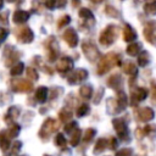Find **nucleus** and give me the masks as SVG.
Here are the masks:
<instances>
[{
  "instance_id": "nucleus-1",
  "label": "nucleus",
  "mask_w": 156,
  "mask_h": 156,
  "mask_svg": "<svg viewBox=\"0 0 156 156\" xmlns=\"http://www.w3.org/2000/svg\"><path fill=\"white\" fill-rule=\"evenodd\" d=\"M121 65V55L117 52H108L105 56H102L98 63L96 73L99 76H102L107 73L112 67L119 66Z\"/></svg>"
},
{
  "instance_id": "nucleus-2",
  "label": "nucleus",
  "mask_w": 156,
  "mask_h": 156,
  "mask_svg": "<svg viewBox=\"0 0 156 156\" xmlns=\"http://www.w3.org/2000/svg\"><path fill=\"white\" fill-rule=\"evenodd\" d=\"M117 26L115 24H108L107 27H105V29L100 33L99 35V43L102 46H110L115 43L117 35H118V30H117Z\"/></svg>"
},
{
  "instance_id": "nucleus-3",
  "label": "nucleus",
  "mask_w": 156,
  "mask_h": 156,
  "mask_svg": "<svg viewBox=\"0 0 156 156\" xmlns=\"http://www.w3.org/2000/svg\"><path fill=\"white\" fill-rule=\"evenodd\" d=\"M58 129V122L54 118H46L39 129V136L43 140H48L49 136Z\"/></svg>"
},
{
  "instance_id": "nucleus-4",
  "label": "nucleus",
  "mask_w": 156,
  "mask_h": 156,
  "mask_svg": "<svg viewBox=\"0 0 156 156\" xmlns=\"http://www.w3.org/2000/svg\"><path fill=\"white\" fill-rule=\"evenodd\" d=\"M112 126L118 135V138L122 140V141H126L128 143L130 140V136H129V130H128V127H127V123L124 122L123 118H113L112 119Z\"/></svg>"
},
{
  "instance_id": "nucleus-5",
  "label": "nucleus",
  "mask_w": 156,
  "mask_h": 156,
  "mask_svg": "<svg viewBox=\"0 0 156 156\" xmlns=\"http://www.w3.org/2000/svg\"><path fill=\"white\" fill-rule=\"evenodd\" d=\"M82 51H83L84 56L87 57V60H89L90 62H95L100 57V52H99L96 45L93 41H90V40L83 41V44H82Z\"/></svg>"
},
{
  "instance_id": "nucleus-6",
  "label": "nucleus",
  "mask_w": 156,
  "mask_h": 156,
  "mask_svg": "<svg viewBox=\"0 0 156 156\" xmlns=\"http://www.w3.org/2000/svg\"><path fill=\"white\" fill-rule=\"evenodd\" d=\"M13 33H15L17 40L20 43H23V44H29L34 39V33L32 32V29L29 27H18V28H15Z\"/></svg>"
},
{
  "instance_id": "nucleus-7",
  "label": "nucleus",
  "mask_w": 156,
  "mask_h": 156,
  "mask_svg": "<svg viewBox=\"0 0 156 156\" xmlns=\"http://www.w3.org/2000/svg\"><path fill=\"white\" fill-rule=\"evenodd\" d=\"M45 48H46V55H48V60L50 62L55 61L57 57H58V44L55 39V37H49L45 41Z\"/></svg>"
},
{
  "instance_id": "nucleus-8",
  "label": "nucleus",
  "mask_w": 156,
  "mask_h": 156,
  "mask_svg": "<svg viewBox=\"0 0 156 156\" xmlns=\"http://www.w3.org/2000/svg\"><path fill=\"white\" fill-rule=\"evenodd\" d=\"M11 88L16 93H29L33 89V83L28 79L15 78L11 80Z\"/></svg>"
},
{
  "instance_id": "nucleus-9",
  "label": "nucleus",
  "mask_w": 156,
  "mask_h": 156,
  "mask_svg": "<svg viewBox=\"0 0 156 156\" xmlns=\"http://www.w3.org/2000/svg\"><path fill=\"white\" fill-rule=\"evenodd\" d=\"M2 55H4V62H5V65H6L7 67H11V66L20 58L21 52L17 51L13 46H11V45H6L5 49H4Z\"/></svg>"
},
{
  "instance_id": "nucleus-10",
  "label": "nucleus",
  "mask_w": 156,
  "mask_h": 156,
  "mask_svg": "<svg viewBox=\"0 0 156 156\" xmlns=\"http://www.w3.org/2000/svg\"><path fill=\"white\" fill-rule=\"evenodd\" d=\"M88 71L84 69V68H77V69H73L68 73L67 76V82L72 85L74 84H79L82 82H84L87 78H88Z\"/></svg>"
},
{
  "instance_id": "nucleus-11",
  "label": "nucleus",
  "mask_w": 156,
  "mask_h": 156,
  "mask_svg": "<svg viewBox=\"0 0 156 156\" xmlns=\"http://www.w3.org/2000/svg\"><path fill=\"white\" fill-rule=\"evenodd\" d=\"M78 15H79V17H80V20H82V23H80L82 27L88 28V29H90V28L94 27V24H95V17H94L93 12H91L89 9L82 7V9L79 10Z\"/></svg>"
},
{
  "instance_id": "nucleus-12",
  "label": "nucleus",
  "mask_w": 156,
  "mask_h": 156,
  "mask_svg": "<svg viewBox=\"0 0 156 156\" xmlns=\"http://www.w3.org/2000/svg\"><path fill=\"white\" fill-rule=\"evenodd\" d=\"M143 34L147 43L151 45H156V23L155 22H147L144 27Z\"/></svg>"
},
{
  "instance_id": "nucleus-13",
  "label": "nucleus",
  "mask_w": 156,
  "mask_h": 156,
  "mask_svg": "<svg viewBox=\"0 0 156 156\" xmlns=\"http://www.w3.org/2000/svg\"><path fill=\"white\" fill-rule=\"evenodd\" d=\"M147 96V89L146 88H143V87H136L135 89L132 90V94H130V102L133 106H135L136 104H139L140 101L145 100Z\"/></svg>"
},
{
  "instance_id": "nucleus-14",
  "label": "nucleus",
  "mask_w": 156,
  "mask_h": 156,
  "mask_svg": "<svg viewBox=\"0 0 156 156\" xmlns=\"http://www.w3.org/2000/svg\"><path fill=\"white\" fill-rule=\"evenodd\" d=\"M72 68H73V60L67 56L61 57L56 63V71L60 72L61 74H65V73L72 71Z\"/></svg>"
},
{
  "instance_id": "nucleus-15",
  "label": "nucleus",
  "mask_w": 156,
  "mask_h": 156,
  "mask_svg": "<svg viewBox=\"0 0 156 156\" xmlns=\"http://www.w3.org/2000/svg\"><path fill=\"white\" fill-rule=\"evenodd\" d=\"M135 116H136V118H138L140 122H149V121L154 119L155 112H154V110H152L151 107L145 106V107L138 108L136 112H135Z\"/></svg>"
},
{
  "instance_id": "nucleus-16",
  "label": "nucleus",
  "mask_w": 156,
  "mask_h": 156,
  "mask_svg": "<svg viewBox=\"0 0 156 156\" xmlns=\"http://www.w3.org/2000/svg\"><path fill=\"white\" fill-rule=\"evenodd\" d=\"M63 40L68 44L71 48H76L78 45V34L73 28H67L62 34Z\"/></svg>"
},
{
  "instance_id": "nucleus-17",
  "label": "nucleus",
  "mask_w": 156,
  "mask_h": 156,
  "mask_svg": "<svg viewBox=\"0 0 156 156\" xmlns=\"http://www.w3.org/2000/svg\"><path fill=\"white\" fill-rule=\"evenodd\" d=\"M107 85H108L111 89H113V90H117V91L122 90L123 79H122L121 74H118V73L112 74V76H111L108 79H107Z\"/></svg>"
},
{
  "instance_id": "nucleus-18",
  "label": "nucleus",
  "mask_w": 156,
  "mask_h": 156,
  "mask_svg": "<svg viewBox=\"0 0 156 156\" xmlns=\"http://www.w3.org/2000/svg\"><path fill=\"white\" fill-rule=\"evenodd\" d=\"M136 38H138V34H136V32L134 30V28H133L130 24L126 23V24L123 26V40L130 43V41H134Z\"/></svg>"
},
{
  "instance_id": "nucleus-19",
  "label": "nucleus",
  "mask_w": 156,
  "mask_h": 156,
  "mask_svg": "<svg viewBox=\"0 0 156 156\" xmlns=\"http://www.w3.org/2000/svg\"><path fill=\"white\" fill-rule=\"evenodd\" d=\"M29 16L30 13L28 11H24V10H16L13 12V16H12V21L13 23H17V24H22L24 22H27L29 20Z\"/></svg>"
},
{
  "instance_id": "nucleus-20",
  "label": "nucleus",
  "mask_w": 156,
  "mask_h": 156,
  "mask_svg": "<svg viewBox=\"0 0 156 156\" xmlns=\"http://www.w3.org/2000/svg\"><path fill=\"white\" fill-rule=\"evenodd\" d=\"M106 110L110 115H116V113H119L122 112V108L119 107V105L117 104L116 99L115 98H110L107 100V104H106Z\"/></svg>"
},
{
  "instance_id": "nucleus-21",
  "label": "nucleus",
  "mask_w": 156,
  "mask_h": 156,
  "mask_svg": "<svg viewBox=\"0 0 156 156\" xmlns=\"http://www.w3.org/2000/svg\"><path fill=\"white\" fill-rule=\"evenodd\" d=\"M18 115H20V108H18L17 106H11V107L7 110L6 115L4 116V119H5L6 123L10 124L11 122H13V121L18 117Z\"/></svg>"
},
{
  "instance_id": "nucleus-22",
  "label": "nucleus",
  "mask_w": 156,
  "mask_h": 156,
  "mask_svg": "<svg viewBox=\"0 0 156 156\" xmlns=\"http://www.w3.org/2000/svg\"><path fill=\"white\" fill-rule=\"evenodd\" d=\"M122 69L126 74L130 76L132 78H135L136 74H138V68H136V65L133 63V62H127L122 66Z\"/></svg>"
},
{
  "instance_id": "nucleus-23",
  "label": "nucleus",
  "mask_w": 156,
  "mask_h": 156,
  "mask_svg": "<svg viewBox=\"0 0 156 156\" xmlns=\"http://www.w3.org/2000/svg\"><path fill=\"white\" fill-rule=\"evenodd\" d=\"M48 94H49V90L46 87H39L35 90V100L40 104H44L48 99Z\"/></svg>"
},
{
  "instance_id": "nucleus-24",
  "label": "nucleus",
  "mask_w": 156,
  "mask_h": 156,
  "mask_svg": "<svg viewBox=\"0 0 156 156\" xmlns=\"http://www.w3.org/2000/svg\"><path fill=\"white\" fill-rule=\"evenodd\" d=\"M143 9L145 13L150 16H155L156 15V0H145Z\"/></svg>"
},
{
  "instance_id": "nucleus-25",
  "label": "nucleus",
  "mask_w": 156,
  "mask_h": 156,
  "mask_svg": "<svg viewBox=\"0 0 156 156\" xmlns=\"http://www.w3.org/2000/svg\"><path fill=\"white\" fill-rule=\"evenodd\" d=\"M116 99V101H117V104L119 105V107L122 108V111L127 107V105H128V98H127V94L123 91V90H119V91H117V96L115 98Z\"/></svg>"
},
{
  "instance_id": "nucleus-26",
  "label": "nucleus",
  "mask_w": 156,
  "mask_h": 156,
  "mask_svg": "<svg viewBox=\"0 0 156 156\" xmlns=\"http://www.w3.org/2000/svg\"><path fill=\"white\" fill-rule=\"evenodd\" d=\"M10 146V138L7 135V132L6 130H1L0 132V149L1 151H7Z\"/></svg>"
},
{
  "instance_id": "nucleus-27",
  "label": "nucleus",
  "mask_w": 156,
  "mask_h": 156,
  "mask_svg": "<svg viewBox=\"0 0 156 156\" xmlns=\"http://www.w3.org/2000/svg\"><path fill=\"white\" fill-rule=\"evenodd\" d=\"M140 51H141V44L140 43H130L126 49V52L129 56H136V55H139Z\"/></svg>"
},
{
  "instance_id": "nucleus-28",
  "label": "nucleus",
  "mask_w": 156,
  "mask_h": 156,
  "mask_svg": "<svg viewBox=\"0 0 156 156\" xmlns=\"http://www.w3.org/2000/svg\"><path fill=\"white\" fill-rule=\"evenodd\" d=\"M149 62H150V54L145 50H141L138 55V65L140 67H145L149 65Z\"/></svg>"
},
{
  "instance_id": "nucleus-29",
  "label": "nucleus",
  "mask_w": 156,
  "mask_h": 156,
  "mask_svg": "<svg viewBox=\"0 0 156 156\" xmlns=\"http://www.w3.org/2000/svg\"><path fill=\"white\" fill-rule=\"evenodd\" d=\"M79 95L83 99H90L93 95V87L90 84H84L79 88Z\"/></svg>"
},
{
  "instance_id": "nucleus-30",
  "label": "nucleus",
  "mask_w": 156,
  "mask_h": 156,
  "mask_svg": "<svg viewBox=\"0 0 156 156\" xmlns=\"http://www.w3.org/2000/svg\"><path fill=\"white\" fill-rule=\"evenodd\" d=\"M107 145H108V141H107L106 139H104V138L98 139V141L95 143V146H94V154L98 155V154L102 152V151L106 149Z\"/></svg>"
},
{
  "instance_id": "nucleus-31",
  "label": "nucleus",
  "mask_w": 156,
  "mask_h": 156,
  "mask_svg": "<svg viewBox=\"0 0 156 156\" xmlns=\"http://www.w3.org/2000/svg\"><path fill=\"white\" fill-rule=\"evenodd\" d=\"M80 136H82V132L79 128H77L74 132L71 133V139H69V144L72 146H77L79 144V140H80Z\"/></svg>"
},
{
  "instance_id": "nucleus-32",
  "label": "nucleus",
  "mask_w": 156,
  "mask_h": 156,
  "mask_svg": "<svg viewBox=\"0 0 156 156\" xmlns=\"http://www.w3.org/2000/svg\"><path fill=\"white\" fill-rule=\"evenodd\" d=\"M72 118V112L68 110V108H62L60 112H58V119L61 122H68L69 119Z\"/></svg>"
},
{
  "instance_id": "nucleus-33",
  "label": "nucleus",
  "mask_w": 156,
  "mask_h": 156,
  "mask_svg": "<svg viewBox=\"0 0 156 156\" xmlns=\"http://www.w3.org/2000/svg\"><path fill=\"white\" fill-rule=\"evenodd\" d=\"M20 130H21V127H20V124H17V123H13V124H11L10 129H9V130H6V132H7V135H9V138L11 139V138H16V136L20 134Z\"/></svg>"
},
{
  "instance_id": "nucleus-34",
  "label": "nucleus",
  "mask_w": 156,
  "mask_h": 156,
  "mask_svg": "<svg viewBox=\"0 0 156 156\" xmlns=\"http://www.w3.org/2000/svg\"><path fill=\"white\" fill-rule=\"evenodd\" d=\"M24 71V63H22V62H17L16 65H13L12 66V68H11V76H20L22 72Z\"/></svg>"
},
{
  "instance_id": "nucleus-35",
  "label": "nucleus",
  "mask_w": 156,
  "mask_h": 156,
  "mask_svg": "<svg viewBox=\"0 0 156 156\" xmlns=\"http://www.w3.org/2000/svg\"><path fill=\"white\" fill-rule=\"evenodd\" d=\"M96 134V130L94 128H88L85 132H84V135H83V141L84 143H90L93 140V138L95 136Z\"/></svg>"
},
{
  "instance_id": "nucleus-36",
  "label": "nucleus",
  "mask_w": 156,
  "mask_h": 156,
  "mask_svg": "<svg viewBox=\"0 0 156 156\" xmlns=\"http://www.w3.org/2000/svg\"><path fill=\"white\" fill-rule=\"evenodd\" d=\"M105 13L108 16V17H113V18H117L119 17V12L116 7H113L112 5H107L105 7Z\"/></svg>"
},
{
  "instance_id": "nucleus-37",
  "label": "nucleus",
  "mask_w": 156,
  "mask_h": 156,
  "mask_svg": "<svg viewBox=\"0 0 156 156\" xmlns=\"http://www.w3.org/2000/svg\"><path fill=\"white\" fill-rule=\"evenodd\" d=\"M89 111H90L89 106H88L87 104H82V105L77 108L76 115H77V117H84L85 115H88V113H89Z\"/></svg>"
},
{
  "instance_id": "nucleus-38",
  "label": "nucleus",
  "mask_w": 156,
  "mask_h": 156,
  "mask_svg": "<svg viewBox=\"0 0 156 156\" xmlns=\"http://www.w3.org/2000/svg\"><path fill=\"white\" fill-rule=\"evenodd\" d=\"M66 144H67V140L63 136V134H61V133L56 134V136H55V145L60 146V147H63V146H66Z\"/></svg>"
},
{
  "instance_id": "nucleus-39",
  "label": "nucleus",
  "mask_w": 156,
  "mask_h": 156,
  "mask_svg": "<svg viewBox=\"0 0 156 156\" xmlns=\"http://www.w3.org/2000/svg\"><path fill=\"white\" fill-rule=\"evenodd\" d=\"M141 134L143 135H152V134H155L156 133V126H154V124H147V126H145L143 129H141Z\"/></svg>"
},
{
  "instance_id": "nucleus-40",
  "label": "nucleus",
  "mask_w": 156,
  "mask_h": 156,
  "mask_svg": "<svg viewBox=\"0 0 156 156\" xmlns=\"http://www.w3.org/2000/svg\"><path fill=\"white\" fill-rule=\"evenodd\" d=\"M69 22H71V16H68V15H63L62 17H60V20H58V22H57V28L60 29V28L67 26Z\"/></svg>"
},
{
  "instance_id": "nucleus-41",
  "label": "nucleus",
  "mask_w": 156,
  "mask_h": 156,
  "mask_svg": "<svg viewBox=\"0 0 156 156\" xmlns=\"http://www.w3.org/2000/svg\"><path fill=\"white\" fill-rule=\"evenodd\" d=\"M27 77H28L29 79H32V80H37V79L39 78L38 72H37L35 68H33V67H28V68H27Z\"/></svg>"
},
{
  "instance_id": "nucleus-42",
  "label": "nucleus",
  "mask_w": 156,
  "mask_h": 156,
  "mask_svg": "<svg viewBox=\"0 0 156 156\" xmlns=\"http://www.w3.org/2000/svg\"><path fill=\"white\" fill-rule=\"evenodd\" d=\"M77 128H78V124H77V122H74V121H71V122H68V123L65 126V132L71 134V133H72V132H74Z\"/></svg>"
},
{
  "instance_id": "nucleus-43",
  "label": "nucleus",
  "mask_w": 156,
  "mask_h": 156,
  "mask_svg": "<svg viewBox=\"0 0 156 156\" xmlns=\"http://www.w3.org/2000/svg\"><path fill=\"white\" fill-rule=\"evenodd\" d=\"M133 150L132 149H122L116 152V156H132Z\"/></svg>"
},
{
  "instance_id": "nucleus-44",
  "label": "nucleus",
  "mask_w": 156,
  "mask_h": 156,
  "mask_svg": "<svg viewBox=\"0 0 156 156\" xmlns=\"http://www.w3.org/2000/svg\"><path fill=\"white\" fill-rule=\"evenodd\" d=\"M56 1H57V0H43V4H44L45 7H48L49 10H52L54 7H56Z\"/></svg>"
},
{
  "instance_id": "nucleus-45",
  "label": "nucleus",
  "mask_w": 156,
  "mask_h": 156,
  "mask_svg": "<svg viewBox=\"0 0 156 156\" xmlns=\"http://www.w3.org/2000/svg\"><path fill=\"white\" fill-rule=\"evenodd\" d=\"M151 100L154 104H156V82H151Z\"/></svg>"
},
{
  "instance_id": "nucleus-46",
  "label": "nucleus",
  "mask_w": 156,
  "mask_h": 156,
  "mask_svg": "<svg viewBox=\"0 0 156 156\" xmlns=\"http://www.w3.org/2000/svg\"><path fill=\"white\" fill-rule=\"evenodd\" d=\"M102 95H104V89H102V88H99V91L96 93V95H95V98H94V104H99V102L101 101Z\"/></svg>"
},
{
  "instance_id": "nucleus-47",
  "label": "nucleus",
  "mask_w": 156,
  "mask_h": 156,
  "mask_svg": "<svg viewBox=\"0 0 156 156\" xmlns=\"http://www.w3.org/2000/svg\"><path fill=\"white\" fill-rule=\"evenodd\" d=\"M7 16H9V11L0 13V24H7Z\"/></svg>"
},
{
  "instance_id": "nucleus-48",
  "label": "nucleus",
  "mask_w": 156,
  "mask_h": 156,
  "mask_svg": "<svg viewBox=\"0 0 156 156\" xmlns=\"http://www.w3.org/2000/svg\"><path fill=\"white\" fill-rule=\"evenodd\" d=\"M7 34H9V30H7V29H5V28H0V44L6 39Z\"/></svg>"
},
{
  "instance_id": "nucleus-49",
  "label": "nucleus",
  "mask_w": 156,
  "mask_h": 156,
  "mask_svg": "<svg viewBox=\"0 0 156 156\" xmlns=\"http://www.w3.org/2000/svg\"><path fill=\"white\" fill-rule=\"evenodd\" d=\"M21 146H22L21 141H15V144H13V146H12V154H13V155H16V154L20 151Z\"/></svg>"
},
{
  "instance_id": "nucleus-50",
  "label": "nucleus",
  "mask_w": 156,
  "mask_h": 156,
  "mask_svg": "<svg viewBox=\"0 0 156 156\" xmlns=\"http://www.w3.org/2000/svg\"><path fill=\"white\" fill-rule=\"evenodd\" d=\"M108 143H110V147H111V149H113V150L117 149V139H116V138H113V136L110 138V141H108Z\"/></svg>"
},
{
  "instance_id": "nucleus-51",
  "label": "nucleus",
  "mask_w": 156,
  "mask_h": 156,
  "mask_svg": "<svg viewBox=\"0 0 156 156\" xmlns=\"http://www.w3.org/2000/svg\"><path fill=\"white\" fill-rule=\"evenodd\" d=\"M66 4H67V0H57V1H56V6H57L58 9L65 7V6H66Z\"/></svg>"
},
{
  "instance_id": "nucleus-52",
  "label": "nucleus",
  "mask_w": 156,
  "mask_h": 156,
  "mask_svg": "<svg viewBox=\"0 0 156 156\" xmlns=\"http://www.w3.org/2000/svg\"><path fill=\"white\" fill-rule=\"evenodd\" d=\"M79 4H80V0H72V5H73L74 7H77Z\"/></svg>"
},
{
  "instance_id": "nucleus-53",
  "label": "nucleus",
  "mask_w": 156,
  "mask_h": 156,
  "mask_svg": "<svg viewBox=\"0 0 156 156\" xmlns=\"http://www.w3.org/2000/svg\"><path fill=\"white\" fill-rule=\"evenodd\" d=\"M91 2H94V4H100V2H102L104 0H90Z\"/></svg>"
},
{
  "instance_id": "nucleus-54",
  "label": "nucleus",
  "mask_w": 156,
  "mask_h": 156,
  "mask_svg": "<svg viewBox=\"0 0 156 156\" xmlns=\"http://www.w3.org/2000/svg\"><path fill=\"white\" fill-rule=\"evenodd\" d=\"M2 6H4V0H0V10L2 9Z\"/></svg>"
},
{
  "instance_id": "nucleus-55",
  "label": "nucleus",
  "mask_w": 156,
  "mask_h": 156,
  "mask_svg": "<svg viewBox=\"0 0 156 156\" xmlns=\"http://www.w3.org/2000/svg\"><path fill=\"white\" fill-rule=\"evenodd\" d=\"M7 1H9V2H13L15 0H7Z\"/></svg>"
},
{
  "instance_id": "nucleus-56",
  "label": "nucleus",
  "mask_w": 156,
  "mask_h": 156,
  "mask_svg": "<svg viewBox=\"0 0 156 156\" xmlns=\"http://www.w3.org/2000/svg\"><path fill=\"white\" fill-rule=\"evenodd\" d=\"M44 156H49V155H44Z\"/></svg>"
}]
</instances>
